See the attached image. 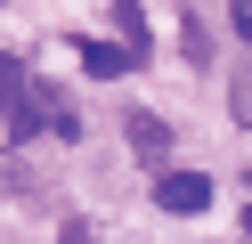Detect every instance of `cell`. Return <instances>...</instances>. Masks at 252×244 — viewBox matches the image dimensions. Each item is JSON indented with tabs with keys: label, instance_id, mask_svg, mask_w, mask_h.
<instances>
[{
	"label": "cell",
	"instance_id": "cell-1",
	"mask_svg": "<svg viewBox=\"0 0 252 244\" xmlns=\"http://www.w3.org/2000/svg\"><path fill=\"white\" fill-rule=\"evenodd\" d=\"M155 204L187 220V211H203V204H212V179H203V171H163V179H155Z\"/></svg>",
	"mask_w": 252,
	"mask_h": 244
},
{
	"label": "cell",
	"instance_id": "cell-2",
	"mask_svg": "<svg viewBox=\"0 0 252 244\" xmlns=\"http://www.w3.org/2000/svg\"><path fill=\"white\" fill-rule=\"evenodd\" d=\"M73 49H82V65H90L98 81H114V73H138V57H130L122 41H73Z\"/></svg>",
	"mask_w": 252,
	"mask_h": 244
},
{
	"label": "cell",
	"instance_id": "cell-3",
	"mask_svg": "<svg viewBox=\"0 0 252 244\" xmlns=\"http://www.w3.org/2000/svg\"><path fill=\"white\" fill-rule=\"evenodd\" d=\"M130 146H138L147 163H163V155H171V122H163V114H130Z\"/></svg>",
	"mask_w": 252,
	"mask_h": 244
},
{
	"label": "cell",
	"instance_id": "cell-4",
	"mask_svg": "<svg viewBox=\"0 0 252 244\" xmlns=\"http://www.w3.org/2000/svg\"><path fill=\"white\" fill-rule=\"evenodd\" d=\"M114 33H122V49L147 65V8H138V0H114Z\"/></svg>",
	"mask_w": 252,
	"mask_h": 244
},
{
	"label": "cell",
	"instance_id": "cell-5",
	"mask_svg": "<svg viewBox=\"0 0 252 244\" xmlns=\"http://www.w3.org/2000/svg\"><path fill=\"white\" fill-rule=\"evenodd\" d=\"M25 81H33V73H25V65L8 57V49H0V114H8V106H17V98H25Z\"/></svg>",
	"mask_w": 252,
	"mask_h": 244
},
{
	"label": "cell",
	"instance_id": "cell-6",
	"mask_svg": "<svg viewBox=\"0 0 252 244\" xmlns=\"http://www.w3.org/2000/svg\"><path fill=\"white\" fill-rule=\"evenodd\" d=\"M179 49H187V65H203V57H212V41H203V25H195V16L179 25Z\"/></svg>",
	"mask_w": 252,
	"mask_h": 244
},
{
	"label": "cell",
	"instance_id": "cell-7",
	"mask_svg": "<svg viewBox=\"0 0 252 244\" xmlns=\"http://www.w3.org/2000/svg\"><path fill=\"white\" fill-rule=\"evenodd\" d=\"M228 16H236V33L252 41V0H228Z\"/></svg>",
	"mask_w": 252,
	"mask_h": 244
},
{
	"label": "cell",
	"instance_id": "cell-8",
	"mask_svg": "<svg viewBox=\"0 0 252 244\" xmlns=\"http://www.w3.org/2000/svg\"><path fill=\"white\" fill-rule=\"evenodd\" d=\"M57 244H98V236H90V220H65V236H57Z\"/></svg>",
	"mask_w": 252,
	"mask_h": 244
}]
</instances>
